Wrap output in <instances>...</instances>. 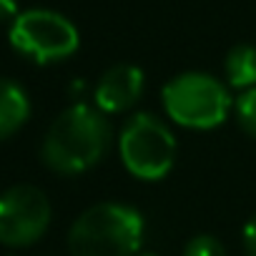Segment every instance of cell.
Returning <instances> with one entry per match:
<instances>
[{
  "label": "cell",
  "mask_w": 256,
  "mask_h": 256,
  "mask_svg": "<svg viewBox=\"0 0 256 256\" xmlns=\"http://www.w3.org/2000/svg\"><path fill=\"white\" fill-rule=\"evenodd\" d=\"M110 146V123L103 110L76 103L66 108L48 128L40 146L43 164L63 176L93 168Z\"/></svg>",
  "instance_id": "1"
},
{
  "label": "cell",
  "mask_w": 256,
  "mask_h": 256,
  "mask_svg": "<svg viewBox=\"0 0 256 256\" xmlns=\"http://www.w3.org/2000/svg\"><path fill=\"white\" fill-rule=\"evenodd\" d=\"M141 241L144 216L116 201L86 208L68 231L70 256H136Z\"/></svg>",
  "instance_id": "2"
},
{
  "label": "cell",
  "mask_w": 256,
  "mask_h": 256,
  "mask_svg": "<svg viewBox=\"0 0 256 256\" xmlns=\"http://www.w3.org/2000/svg\"><path fill=\"white\" fill-rule=\"evenodd\" d=\"M231 106L234 103L226 86L208 73L188 70L164 86L166 113L186 128H198V131L214 128L226 120Z\"/></svg>",
  "instance_id": "3"
},
{
  "label": "cell",
  "mask_w": 256,
  "mask_h": 256,
  "mask_svg": "<svg viewBox=\"0 0 256 256\" xmlns=\"http://www.w3.org/2000/svg\"><path fill=\"white\" fill-rule=\"evenodd\" d=\"M118 151L128 174L144 181H158L174 168L176 138L156 116L136 113L123 126Z\"/></svg>",
  "instance_id": "4"
},
{
  "label": "cell",
  "mask_w": 256,
  "mask_h": 256,
  "mask_svg": "<svg viewBox=\"0 0 256 256\" xmlns=\"http://www.w3.org/2000/svg\"><path fill=\"white\" fill-rule=\"evenodd\" d=\"M10 46L36 60V63H58L70 58L78 50L80 36L78 28L60 13L48 8L23 10L10 23Z\"/></svg>",
  "instance_id": "5"
},
{
  "label": "cell",
  "mask_w": 256,
  "mask_h": 256,
  "mask_svg": "<svg viewBox=\"0 0 256 256\" xmlns=\"http://www.w3.org/2000/svg\"><path fill=\"white\" fill-rule=\"evenodd\" d=\"M48 196L30 186L18 184L0 194V244L23 248L43 238L50 226Z\"/></svg>",
  "instance_id": "6"
},
{
  "label": "cell",
  "mask_w": 256,
  "mask_h": 256,
  "mask_svg": "<svg viewBox=\"0 0 256 256\" xmlns=\"http://www.w3.org/2000/svg\"><path fill=\"white\" fill-rule=\"evenodd\" d=\"M144 93V70L131 63L110 66L96 86V106L103 113H120L131 108Z\"/></svg>",
  "instance_id": "7"
},
{
  "label": "cell",
  "mask_w": 256,
  "mask_h": 256,
  "mask_svg": "<svg viewBox=\"0 0 256 256\" xmlns=\"http://www.w3.org/2000/svg\"><path fill=\"white\" fill-rule=\"evenodd\" d=\"M30 118V98L20 83L0 78V141L10 138Z\"/></svg>",
  "instance_id": "8"
},
{
  "label": "cell",
  "mask_w": 256,
  "mask_h": 256,
  "mask_svg": "<svg viewBox=\"0 0 256 256\" xmlns=\"http://www.w3.org/2000/svg\"><path fill=\"white\" fill-rule=\"evenodd\" d=\"M224 73L234 88H256V48L248 43H238L226 53Z\"/></svg>",
  "instance_id": "9"
},
{
  "label": "cell",
  "mask_w": 256,
  "mask_h": 256,
  "mask_svg": "<svg viewBox=\"0 0 256 256\" xmlns=\"http://www.w3.org/2000/svg\"><path fill=\"white\" fill-rule=\"evenodd\" d=\"M234 113H236L238 126L244 128L248 136L256 138V88H248V90H244V93L236 98Z\"/></svg>",
  "instance_id": "10"
},
{
  "label": "cell",
  "mask_w": 256,
  "mask_h": 256,
  "mask_svg": "<svg viewBox=\"0 0 256 256\" xmlns=\"http://www.w3.org/2000/svg\"><path fill=\"white\" fill-rule=\"evenodd\" d=\"M184 256H226V251L216 236L198 234L184 246Z\"/></svg>",
  "instance_id": "11"
},
{
  "label": "cell",
  "mask_w": 256,
  "mask_h": 256,
  "mask_svg": "<svg viewBox=\"0 0 256 256\" xmlns=\"http://www.w3.org/2000/svg\"><path fill=\"white\" fill-rule=\"evenodd\" d=\"M241 238H244V251H246V256H256V214L246 221Z\"/></svg>",
  "instance_id": "12"
},
{
  "label": "cell",
  "mask_w": 256,
  "mask_h": 256,
  "mask_svg": "<svg viewBox=\"0 0 256 256\" xmlns=\"http://www.w3.org/2000/svg\"><path fill=\"white\" fill-rule=\"evenodd\" d=\"M20 16L18 0H0V23L3 20H16Z\"/></svg>",
  "instance_id": "13"
},
{
  "label": "cell",
  "mask_w": 256,
  "mask_h": 256,
  "mask_svg": "<svg viewBox=\"0 0 256 256\" xmlns=\"http://www.w3.org/2000/svg\"><path fill=\"white\" fill-rule=\"evenodd\" d=\"M144 256H154V254H144Z\"/></svg>",
  "instance_id": "14"
}]
</instances>
